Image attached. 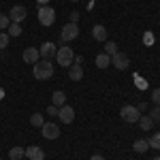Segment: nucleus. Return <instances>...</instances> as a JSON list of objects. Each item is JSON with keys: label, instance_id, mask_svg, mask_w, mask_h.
I'll return each instance as SVG.
<instances>
[{"label": "nucleus", "instance_id": "f257e3e1", "mask_svg": "<svg viewBox=\"0 0 160 160\" xmlns=\"http://www.w3.org/2000/svg\"><path fill=\"white\" fill-rule=\"evenodd\" d=\"M32 75H34V79H38V81L51 79L53 77V64H51V60H38L32 66Z\"/></svg>", "mask_w": 160, "mask_h": 160}, {"label": "nucleus", "instance_id": "f03ea898", "mask_svg": "<svg viewBox=\"0 0 160 160\" xmlns=\"http://www.w3.org/2000/svg\"><path fill=\"white\" fill-rule=\"evenodd\" d=\"M56 62H58L60 66H64V68H68V66L75 62V51H73V47H68V45L60 47V49L56 51Z\"/></svg>", "mask_w": 160, "mask_h": 160}, {"label": "nucleus", "instance_id": "7ed1b4c3", "mask_svg": "<svg viewBox=\"0 0 160 160\" xmlns=\"http://www.w3.org/2000/svg\"><path fill=\"white\" fill-rule=\"evenodd\" d=\"M120 118L128 124H135V122H139V118H141V111L137 109L135 105H124L122 109H120Z\"/></svg>", "mask_w": 160, "mask_h": 160}, {"label": "nucleus", "instance_id": "20e7f679", "mask_svg": "<svg viewBox=\"0 0 160 160\" xmlns=\"http://www.w3.org/2000/svg\"><path fill=\"white\" fill-rule=\"evenodd\" d=\"M77 37H79V26H77V24L68 22V24H64V26H62L60 38L64 41V43H71V41H75Z\"/></svg>", "mask_w": 160, "mask_h": 160}, {"label": "nucleus", "instance_id": "39448f33", "mask_svg": "<svg viewBox=\"0 0 160 160\" xmlns=\"http://www.w3.org/2000/svg\"><path fill=\"white\" fill-rule=\"evenodd\" d=\"M38 22H41V26H53V22H56V11L51 9L49 4L47 7H38Z\"/></svg>", "mask_w": 160, "mask_h": 160}, {"label": "nucleus", "instance_id": "423d86ee", "mask_svg": "<svg viewBox=\"0 0 160 160\" xmlns=\"http://www.w3.org/2000/svg\"><path fill=\"white\" fill-rule=\"evenodd\" d=\"M128 64H130V60H128V56L122 53V51H118V53H113V56H111V66H115L118 71H126V68H128Z\"/></svg>", "mask_w": 160, "mask_h": 160}, {"label": "nucleus", "instance_id": "0eeeda50", "mask_svg": "<svg viewBox=\"0 0 160 160\" xmlns=\"http://www.w3.org/2000/svg\"><path fill=\"white\" fill-rule=\"evenodd\" d=\"M26 15H28L26 7L17 4V7H13L11 11H9V19H11V24H22V22L26 19Z\"/></svg>", "mask_w": 160, "mask_h": 160}, {"label": "nucleus", "instance_id": "6e6552de", "mask_svg": "<svg viewBox=\"0 0 160 160\" xmlns=\"http://www.w3.org/2000/svg\"><path fill=\"white\" fill-rule=\"evenodd\" d=\"M41 130H43V137L49 139V141L60 137V128H58V124H53V122H45L43 126H41Z\"/></svg>", "mask_w": 160, "mask_h": 160}, {"label": "nucleus", "instance_id": "1a4fd4ad", "mask_svg": "<svg viewBox=\"0 0 160 160\" xmlns=\"http://www.w3.org/2000/svg\"><path fill=\"white\" fill-rule=\"evenodd\" d=\"M58 118H60V122L71 124L75 120V109L71 107V105H62L60 109H58Z\"/></svg>", "mask_w": 160, "mask_h": 160}, {"label": "nucleus", "instance_id": "9d476101", "mask_svg": "<svg viewBox=\"0 0 160 160\" xmlns=\"http://www.w3.org/2000/svg\"><path fill=\"white\" fill-rule=\"evenodd\" d=\"M22 58H24L26 64H32V66H34V64L41 60V53H38L37 47H26L24 53H22Z\"/></svg>", "mask_w": 160, "mask_h": 160}, {"label": "nucleus", "instance_id": "9b49d317", "mask_svg": "<svg viewBox=\"0 0 160 160\" xmlns=\"http://www.w3.org/2000/svg\"><path fill=\"white\" fill-rule=\"evenodd\" d=\"M56 45H53V43H49V41H47V43H43V45H41V47H38V53H41V60H51V58H53V56H56Z\"/></svg>", "mask_w": 160, "mask_h": 160}, {"label": "nucleus", "instance_id": "f8f14e48", "mask_svg": "<svg viewBox=\"0 0 160 160\" xmlns=\"http://www.w3.org/2000/svg\"><path fill=\"white\" fill-rule=\"evenodd\" d=\"M24 156L28 160H45V152L38 148V145H30V148H26Z\"/></svg>", "mask_w": 160, "mask_h": 160}, {"label": "nucleus", "instance_id": "ddd939ff", "mask_svg": "<svg viewBox=\"0 0 160 160\" xmlns=\"http://www.w3.org/2000/svg\"><path fill=\"white\" fill-rule=\"evenodd\" d=\"M68 79H71V81H81V79H83V68H81V64H71V66H68Z\"/></svg>", "mask_w": 160, "mask_h": 160}, {"label": "nucleus", "instance_id": "4468645a", "mask_svg": "<svg viewBox=\"0 0 160 160\" xmlns=\"http://www.w3.org/2000/svg\"><path fill=\"white\" fill-rule=\"evenodd\" d=\"M51 105L58 107V109H60L62 105H66V94H64L62 90H56V92L51 94Z\"/></svg>", "mask_w": 160, "mask_h": 160}, {"label": "nucleus", "instance_id": "2eb2a0df", "mask_svg": "<svg viewBox=\"0 0 160 160\" xmlns=\"http://www.w3.org/2000/svg\"><path fill=\"white\" fill-rule=\"evenodd\" d=\"M92 37L96 38V41H100V43H102V41H107V28H105V26H100V24H96L94 28H92Z\"/></svg>", "mask_w": 160, "mask_h": 160}, {"label": "nucleus", "instance_id": "dca6fc26", "mask_svg": "<svg viewBox=\"0 0 160 160\" xmlns=\"http://www.w3.org/2000/svg\"><path fill=\"white\" fill-rule=\"evenodd\" d=\"M96 66L102 68V71L109 68V66H111V56H109V53H98V56H96Z\"/></svg>", "mask_w": 160, "mask_h": 160}, {"label": "nucleus", "instance_id": "f3484780", "mask_svg": "<svg viewBox=\"0 0 160 160\" xmlns=\"http://www.w3.org/2000/svg\"><path fill=\"white\" fill-rule=\"evenodd\" d=\"M132 149H135V152H139V154H145V152L149 149L148 139H137L135 143H132Z\"/></svg>", "mask_w": 160, "mask_h": 160}, {"label": "nucleus", "instance_id": "a211bd4d", "mask_svg": "<svg viewBox=\"0 0 160 160\" xmlns=\"http://www.w3.org/2000/svg\"><path fill=\"white\" fill-rule=\"evenodd\" d=\"M26 154V148H19V145H15V148L9 149V158L11 160H22Z\"/></svg>", "mask_w": 160, "mask_h": 160}, {"label": "nucleus", "instance_id": "6ab92c4d", "mask_svg": "<svg viewBox=\"0 0 160 160\" xmlns=\"http://www.w3.org/2000/svg\"><path fill=\"white\" fill-rule=\"evenodd\" d=\"M139 126H141V130H152L154 128V120L149 115H141L139 118Z\"/></svg>", "mask_w": 160, "mask_h": 160}, {"label": "nucleus", "instance_id": "aec40b11", "mask_svg": "<svg viewBox=\"0 0 160 160\" xmlns=\"http://www.w3.org/2000/svg\"><path fill=\"white\" fill-rule=\"evenodd\" d=\"M30 124H32V126H37V128H41V126L45 124V120H43V115H41V113H32V115H30Z\"/></svg>", "mask_w": 160, "mask_h": 160}, {"label": "nucleus", "instance_id": "412c9836", "mask_svg": "<svg viewBox=\"0 0 160 160\" xmlns=\"http://www.w3.org/2000/svg\"><path fill=\"white\" fill-rule=\"evenodd\" d=\"M148 143H149V148H154V149H160V132H154V135L148 139Z\"/></svg>", "mask_w": 160, "mask_h": 160}, {"label": "nucleus", "instance_id": "4be33fe9", "mask_svg": "<svg viewBox=\"0 0 160 160\" xmlns=\"http://www.w3.org/2000/svg\"><path fill=\"white\" fill-rule=\"evenodd\" d=\"M7 30H9V32H7L9 37H19V34H22V26L19 24H11Z\"/></svg>", "mask_w": 160, "mask_h": 160}, {"label": "nucleus", "instance_id": "5701e85b", "mask_svg": "<svg viewBox=\"0 0 160 160\" xmlns=\"http://www.w3.org/2000/svg\"><path fill=\"white\" fill-rule=\"evenodd\" d=\"M105 53H109V56L118 53V45H115L113 41H105Z\"/></svg>", "mask_w": 160, "mask_h": 160}, {"label": "nucleus", "instance_id": "b1692460", "mask_svg": "<svg viewBox=\"0 0 160 160\" xmlns=\"http://www.w3.org/2000/svg\"><path fill=\"white\" fill-rule=\"evenodd\" d=\"M9 26H11V19H9V15L0 13V30H7Z\"/></svg>", "mask_w": 160, "mask_h": 160}, {"label": "nucleus", "instance_id": "393cba45", "mask_svg": "<svg viewBox=\"0 0 160 160\" xmlns=\"http://www.w3.org/2000/svg\"><path fill=\"white\" fill-rule=\"evenodd\" d=\"M9 34L7 32H0V49H4V47H9Z\"/></svg>", "mask_w": 160, "mask_h": 160}, {"label": "nucleus", "instance_id": "a878e982", "mask_svg": "<svg viewBox=\"0 0 160 160\" xmlns=\"http://www.w3.org/2000/svg\"><path fill=\"white\" fill-rule=\"evenodd\" d=\"M152 102H154L156 107H160V88H156V90L152 92Z\"/></svg>", "mask_w": 160, "mask_h": 160}, {"label": "nucleus", "instance_id": "bb28decb", "mask_svg": "<svg viewBox=\"0 0 160 160\" xmlns=\"http://www.w3.org/2000/svg\"><path fill=\"white\" fill-rule=\"evenodd\" d=\"M149 118H152L154 122H160V107L154 105V109H152V113H149Z\"/></svg>", "mask_w": 160, "mask_h": 160}, {"label": "nucleus", "instance_id": "cd10ccee", "mask_svg": "<svg viewBox=\"0 0 160 160\" xmlns=\"http://www.w3.org/2000/svg\"><path fill=\"white\" fill-rule=\"evenodd\" d=\"M47 115H51V118H53V115H58V107L49 105V107H47Z\"/></svg>", "mask_w": 160, "mask_h": 160}, {"label": "nucleus", "instance_id": "c85d7f7f", "mask_svg": "<svg viewBox=\"0 0 160 160\" xmlns=\"http://www.w3.org/2000/svg\"><path fill=\"white\" fill-rule=\"evenodd\" d=\"M71 22H73V24H77V22H79V11H73V13H71Z\"/></svg>", "mask_w": 160, "mask_h": 160}, {"label": "nucleus", "instance_id": "c756f323", "mask_svg": "<svg viewBox=\"0 0 160 160\" xmlns=\"http://www.w3.org/2000/svg\"><path fill=\"white\" fill-rule=\"evenodd\" d=\"M137 109H139V111H145V109H148V102H139V105H137Z\"/></svg>", "mask_w": 160, "mask_h": 160}, {"label": "nucleus", "instance_id": "7c9ffc66", "mask_svg": "<svg viewBox=\"0 0 160 160\" xmlns=\"http://www.w3.org/2000/svg\"><path fill=\"white\" fill-rule=\"evenodd\" d=\"M37 2H38V4H41V7H47V4H49L51 0H37Z\"/></svg>", "mask_w": 160, "mask_h": 160}, {"label": "nucleus", "instance_id": "2f4dec72", "mask_svg": "<svg viewBox=\"0 0 160 160\" xmlns=\"http://www.w3.org/2000/svg\"><path fill=\"white\" fill-rule=\"evenodd\" d=\"M90 160H105V158H102L100 154H96V156H92V158H90Z\"/></svg>", "mask_w": 160, "mask_h": 160}, {"label": "nucleus", "instance_id": "473e14b6", "mask_svg": "<svg viewBox=\"0 0 160 160\" xmlns=\"http://www.w3.org/2000/svg\"><path fill=\"white\" fill-rule=\"evenodd\" d=\"M2 94H4V92H2V90H0V98H2Z\"/></svg>", "mask_w": 160, "mask_h": 160}, {"label": "nucleus", "instance_id": "72a5a7b5", "mask_svg": "<svg viewBox=\"0 0 160 160\" xmlns=\"http://www.w3.org/2000/svg\"><path fill=\"white\" fill-rule=\"evenodd\" d=\"M154 160H160V156H156V158H154Z\"/></svg>", "mask_w": 160, "mask_h": 160}, {"label": "nucleus", "instance_id": "f704fd0d", "mask_svg": "<svg viewBox=\"0 0 160 160\" xmlns=\"http://www.w3.org/2000/svg\"><path fill=\"white\" fill-rule=\"evenodd\" d=\"M71 2H79V0H71Z\"/></svg>", "mask_w": 160, "mask_h": 160}, {"label": "nucleus", "instance_id": "c9c22d12", "mask_svg": "<svg viewBox=\"0 0 160 160\" xmlns=\"http://www.w3.org/2000/svg\"><path fill=\"white\" fill-rule=\"evenodd\" d=\"M0 160H2V158H0Z\"/></svg>", "mask_w": 160, "mask_h": 160}]
</instances>
